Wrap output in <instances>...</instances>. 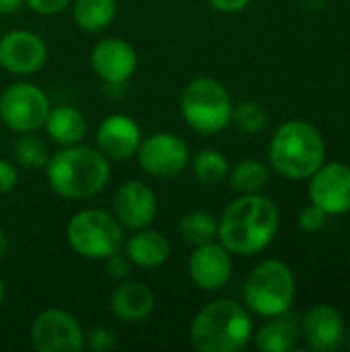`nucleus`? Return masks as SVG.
I'll use <instances>...</instances> for the list:
<instances>
[{"label": "nucleus", "mask_w": 350, "mask_h": 352, "mask_svg": "<svg viewBox=\"0 0 350 352\" xmlns=\"http://www.w3.org/2000/svg\"><path fill=\"white\" fill-rule=\"evenodd\" d=\"M171 245L167 237L155 229H136L134 235L126 241V256L136 268L153 270L167 262Z\"/></svg>", "instance_id": "obj_19"}, {"label": "nucleus", "mask_w": 350, "mask_h": 352, "mask_svg": "<svg viewBox=\"0 0 350 352\" xmlns=\"http://www.w3.org/2000/svg\"><path fill=\"white\" fill-rule=\"evenodd\" d=\"M268 159L278 175L287 179H307L324 165L326 142L314 124L291 120L274 132Z\"/></svg>", "instance_id": "obj_4"}, {"label": "nucleus", "mask_w": 350, "mask_h": 352, "mask_svg": "<svg viewBox=\"0 0 350 352\" xmlns=\"http://www.w3.org/2000/svg\"><path fill=\"white\" fill-rule=\"evenodd\" d=\"M190 163H192V171L196 179L206 186L221 184L229 175V169H231L227 157L217 148H202L200 153L194 155V159H190Z\"/></svg>", "instance_id": "obj_25"}, {"label": "nucleus", "mask_w": 350, "mask_h": 352, "mask_svg": "<svg viewBox=\"0 0 350 352\" xmlns=\"http://www.w3.org/2000/svg\"><path fill=\"white\" fill-rule=\"evenodd\" d=\"M70 6L76 27L89 33L107 29L118 14V0H72Z\"/></svg>", "instance_id": "obj_22"}, {"label": "nucleus", "mask_w": 350, "mask_h": 352, "mask_svg": "<svg viewBox=\"0 0 350 352\" xmlns=\"http://www.w3.org/2000/svg\"><path fill=\"white\" fill-rule=\"evenodd\" d=\"M47 62L45 41L27 29H14L0 37V66L14 76L39 72Z\"/></svg>", "instance_id": "obj_11"}, {"label": "nucleus", "mask_w": 350, "mask_h": 352, "mask_svg": "<svg viewBox=\"0 0 350 352\" xmlns=\"http://www.w3.org/2000/svg\"><path fill=\"white\" fill-rule=\"evenodd\" d=\"M111 169L105 155L99 148L72 144L62 146L50 155L45 165V177L50 188L68 200H87L97 196L109 182Z\"/></svg>", "instance_id": "obj_2"}, {"label": "nucleus", "mask_w": 350, "mask_h": 352, "mask_svg": "<svg viewBox=\"0 0 350 352\" xmlns=\"http://www.w3.org/2000/svg\"><path fill=\"white\" fill-rule=\"evenodd\" d=\"M91 68L105 85L124 87L138 68V54L122 37H105L91 52Z\"/></svg>", "instance_id": "obj_12"}, {"label": "nucleus", "mask_w": 350, "mask_h": 352, "mask_svg": "<svg viewBox=\"0 0 350 352\" xmlns=\"http://www.w3.org/2000/svg\"><path fill=\"white\" fill-rule=\"evenodd\" d=\"M326 225H328V214H326L320 206H316V204L305 206V208L301 210V214H299V227H301L305 233H318V231H322Z\"/></svg>", "instance_id": "obj_29"}, {"label": "nucleus", "mask_w": 350, "mask_h": 352, "mask_svg": "<svg viewBox=\"0 0 350 352\" xmlns=\"http://www.w3.org/2000/svg\"><path fill=\"white\" fill-rule=\"evenodd\" d=\"M252 336V318L248 309L233 299H217L204 305L190 326V340L200 352L243 351Z\"/></svg>", "instance_id": "obj_3"}, {"label": "nucleus", "mask_w": 350, "mask_h": 352, "mask_svg": "<svg viewBox=\"0 0 350 352\" xmlns=\"http://www.w3.org/2000/svg\"><path fill=\"white\" fill-rule=\"evenodd\" d=\"M179 109L194 132L210 136L231 126L233 99L221 80L212 76H198L186 85Z\"/></svg>", "instance_id": "obj_5"}, {"label": "nucleus", "mask_w": 350, "mask_h": 352, "mask_svg": "<svg viewBox=\"0 0 350 352\" xmlns=\"http://www.w3.org/2000/svg\"><path fill=\"white\" fill-rule=\"evenodd\" d=\"M138 165L151 177H177L190 165L188 144L171 132H155L140 140L136 151Z\"/></svg>", "instance_id": "obj_10"}, {"label": "nucleus", "mask_w": 350, "mask_h": 352, "mask_svg": "<svg viewBox=\"0 0 350 352\" xmlns=\"http://www.w3.org/2000/svg\"><path fill=\"white\" fill-rule=\"evenodd\" d=\"M276 204L262 194H241L219 219V241L237 256H254L266 250L278 233Z\"/></svg>", "instance_id": "obj_1"}, {"label": "nucleus", "mask_w": 350, "mask_h": 352, "mask_svg": "<svg viewBox=\"0 0 350 352\" xmlns=\"http://www.w3.org/2000/svg\"><path fill=\"white\" fill-rule=\"evenodd\" d=\"M6 252H8V237H6V233L0 229V260L6 256Z\"/></svg>", "instance_id": "obj_35"}, {"label": "nucleus", "mask_w": 350, "mask_h": 352, "mask_svg": "<svg viewBox=\"0 0 350 352\" xmlns=\"http://www.w3.org/2000/svg\"><path fill=\"white\" fill-rule=\"evenodd\" d=\"M43 130L52 138V142L60 146H72L83 142L87 134V118L80 109L72 105H58L50 109L43 122Z\"/></svg>", "instance_id": "obj_20"}, {"label": "nucleus", "mask_w": 350, "mask_h": 352, "mask_svg": "<svg viewBox=\"0 0 350 352\" xmlns=\"http://www.w3.org/2000/svg\"><path fill=\"white\" fill-rule=\"evenodd\" d=\"M109 309L126 324H140L155 309V293L142 283H122L109 297Z\"/></svg>", "instance_id": "obj_18"}, {"label": "nucleus", "mask_w": 350, "mask_h": 352, "mask_svg": "<svg viewBox=\"0 0 350 352\" xmlns=\"http://www.w3.org/2000/svg\"><path fill=\"white\" fill-rule=\"evenodd\" d=\"M50 109V97L33 82H12L0 95V120L17 134L43 128Z\"/></svg>", "instance_id": "obj_8"}, {"label": "nucleus", "mask_w": 350, "mask_h": 352, "mask_svg": "<svg viewBox=\"0 0 350 352\" xmlns=\"http://www.w3.org/2000/svg\"><path fill=\"white\" fill-rule=\"evenodd\" d=\"M142 140V130L134 118L126 113L107 116L95 134L97 148L107 161H128L136 155Z\"/></svg>", "instance_id": "obj_16"}, {"label": "nucleus", "mask_w": 350, "mask_h": 352, "mask_svg": "<svg viewBox=\"0 0 350 352\" xmlns=\"http://www.w3.org/2000/svg\"><path fill=\"white\" fill-rule=\"evenodd\" d=\"M29 338L37 352H78L85 349V334L78 320L64 309L41 311L31 324Z\"/></svg>", "instance_id": "obj_9"}, {"label": "nucleus", "mask_w": 350, "mask_h": 352, "mask_svg": "<svg viewBox=\"0 0 350 352\" xmlns=\"http://www.w3.org/2000/svg\"><path fill=\"white\" fill-rule=\"evenodd\" d=\"M188 272L198 289L219 291L231 280L233 274L231 252L221 241L196 245L188 262Z\"/></svg>", "instance_id": "obj_14"}, {"label": "nucleus", "mask_w": 350, "mask_h": 352, "mask_svg": "<svg viewBox=\"0 0 350 352\" xmlns=\"http://www.w3.org/2000/svg\"><path fill=\"white\" fill-rule=\"evenodd\" d=\"M4 297H6V285H4V280L0 276V305L4 303Z\"/></svg>", "instance_id": "obj_36"}, {"label": "nucleus", "mask_w": 350, "mask_h": 352, "mask_svg": "<svg viewBox=\"0 0 350 352\" xmlns=\"http://www.w3.org/2000/svg\"><path fill=\"white\" fill-rule=\"evenodd\" d=\"M245 307L262 318L281 316L295 301V276L281 260L260 262L248 276L243 287Z\"/></svg>", "instance_id": "obj_6"}, {"label": "nucleus", "mask_w": 350, "mask_h": 352, "mask_svg": "<svg viewBox=\"0 0 350 352\" xmlns=\"http://www.w3.org/2000/svg\"><path fill=\"white\" fill-rule=\"evenodd\" d=\"M25 6V0H0V16L14 14Z\"/></svg>", "instance_id": "obj_34"}, {"label": "nucleus", "mask_w": 350, "mask_h": 352, "mask_svg": "<svg viewBox=\"0 0 350 352\" xmlns=\"http://www.w3.org/2000/svg\"><path fill=\"white\" fill-rule=\"evenodd\" d=\"M68 245L87 260H105L124 245V227L113 212L85 208L76 212L66 227Z\"/></svg>", "instance_id": "obj_7"}, {"label": "nucleus", "mask_w": 350, "mask_h": 352, "mask_svg": "<svg viewBox=\"0 0 350 352\" xmlns=\"http://www.w3.org/2000/svg\"><path fill=\"white\" fill-rule=\"evenodd\" d=\"M301 334L314 351L332 352L340 349L347 338L344 318L332 305H316L301 322Z\"/></svg>", "instance_id": "obj_17"}, {"label": "nucleus", "mask_w": 350, "mask_h": 352, "mask_svg": "<svg viewBox=\"0 0 350 352\" xmlns=\"http://www.w3.org/2000/svg\"><path fill=\"white\" fill-rule=\"evenodd\" d=\"M347 340H349V349H350V330H349V334H347Z\"/></svg>", "instance_id": "obj_37"}, {"label": "nucleus", "mask_w": 350, "mask_h": 352, "mask_svg": "<svg viewBox=\"0 0 350 352\" xmlns=\"http://www.w3.org/2000/svg\"><path fill=\"white\" fill-rule=\"evenodd\" d=\"M177 231L182 235L184 241H188L190 245H202V243H210L217 241L219 235V221L206 212V210H194L190 214H186L179 225Z\"/></svg>", "instance_id": "obj_24"}, {"label": "nucleus", "mask_w": 350, "mask_h": 352, "mask_svg": "<svg viewBox=\"0 0 350 352\" xmlns=\"http://www.w3.org/2000/svg\"><path fill=\"white\" fill-rule=\"evenodd\" d=\"M19 184V171L12 163L0 159V194H10Z\"/></svg>", "instance_id": "obj_32"}, {"label": "nucleus", "mask_w": 350, "mask_h": 352, "mask_svg": "<svg viewBox=\"0 0 350 352\" xmlns=\"http://www.w3.org/2000/svg\"><path fill=\"white\" fill-rule=\"evenodd\" d=\"M25 4L37 14L52 16V14L64 12L72 4V0H25Z\"/></svg>", "instance_id": "obj_31"}, {"label": "nucleus", "mask_w": 350, "mask_h": 352, "mask_svg": "<svg viewBox=\"0 0 350 352\" xmlns=\"http://www.w3.org/2000/svg\"><path fill=\"white\" fill-rule=\"evenodd\" d=\"M130 268H132V262L128 260L126 254L116 252L109 258H105V270L113 280H124L130 274Z\"/></svg>", "instance_id": "obj_30"}, {"label": "nucleus", "mask_w": 350, "mask_h": 352, "mask_svg": "<svg viewBox=\"0 0 350 352\" xmlns=\"http://www.w3.org/2000/svg\"><path fill=\"white\" fill-rule=\"evenodd\" d=\"M14 159L29 169H45L47 161H50V148L47 144L35 136L33 132L21 134V138L14 142Z\"/></svg>", "instance_id": "obj_26"}, {"label": "nucleus", "mask_w": 350, "mask_h": 352, "mask_svg": "<svg viewBox=\"0 0 350 352\" xmlns=\"http://www.w3.org/2000/svg\"><path fill=\"white\" fill-rule=\"evenodd\" d=\"M231 124L241 134H258L268 126V111L258 101H243L239 105H233Z\"/></svg>", "instance_id": "obj_27"}, {"label": "nucleus", "mask_w": 350, "mask_h": 352, "mask_svg": "<svg viewBox=\"0 0 350 352\" xmlns=\"http://www.w3.org/2000/svg\"><path fill=\"white\" fill-rule=\"evenodd\" d=\"M157 196L155 192L138 179L122 184L113 196V217L124 229H144L157 217Z\"/></svg>", "instance_id": "obj_15"}, {"label": "nucleus", "mask_w": 350, "mask_h": 352, "mask_svg": "<svg viewBox=\"0 0 350 352\" xmlns=\"http://www.w3.org/2000/svg\"><path fill=\"white\" fill-rule=\"evenodd\" d=\"M120 346L118 336L109 328H95L85 336V349L89 351H113Z\"/></svg>", "instance_id": "obj_28"}, {"label": "nucleus", "mask_w": 350, "mask_h": 352, "mask_svg": "<svg viewBox=\"0 0 350 352\" xmlns=\"http://www.w3.org/2000/svg\"><path fill=\"white\" fill-rule=\"evenodd\" d=\"M311 204L320 206L328 217L350 210V167L344 163H324L309 177Z\"/></svg>", "instance_id": "obj_13"}, {"label": "nucleus", "mask_w": 350, "mask_h": 352, "mask_svg": "<svg viewBox=\"0 0 350 352\" xmlns=\"http://www.w3.org/2000/svg\"><path fill=\"white\" fill-rule=\"evenodd\" d=\"M227 177L237 194H260L270 179V169L262 161L248 159L229 169Z\"/></svg>", "instance_id": "obj_23"}, {"label": "nucleus", "mask_w": 350, "mask_h": 352, "mask_svg": "<svg viewBox=\"0 0 350 352\" xmlns=\"http://www.w3.org/2000/svg\"><path fill=\"white\" fill-rule=\"evenodd\" d=\"M206 2L223 14H235V12L245 10L252 0H206Z\"/></svg>", "instance_id": "obj_33"}, {"label": "nucleus", "mask_w": 350, "mask_h": 352, "mask_svg": "<svg viewBox=\"0 0 350 352\" xmlns=\"http://www.w3.org/2000/svg\"><path fill=\"white\" fill-rule=\"evenodd\" d=\"M301 336V326L297 318L289 311L268 318L256 334V346L264 352H289L297 349Z\"/></svg>", "instance_id": "obj_21"}]
</instances>
